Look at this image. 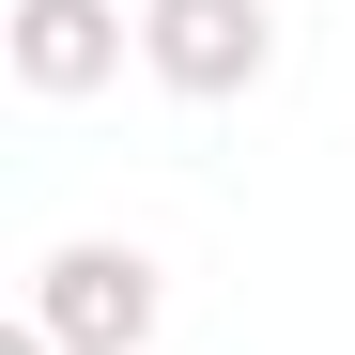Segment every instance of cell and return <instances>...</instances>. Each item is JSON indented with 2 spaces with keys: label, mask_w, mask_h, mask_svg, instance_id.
Segmentation results:
<instances>
[{
  "label": "cell",
  "mask_w": 355,
  "mask_h": 355,
  "mask_svg": "<svg viewBox=\"0 0 355 355\" xmlns=\"http://www.w3.org/2000/svg\"><path fill=\"white\" fill-rule=\"evenodd\" d=\"M155 309H170L155 248H108V232H78V248H46V263H31V324L62 340V355H139V340H155Z\"/></svg>",
  "instance_id": "6da1fadb"
},
{
  "label": "cell",
  "mask_w": 355,
  "mask_h": 355,
  "mask_svg": "<svg viewBox=\"0 0 355 355\" xmlns=\"http://www.w3.org/2000/svg\"><path fill=\"white\" fill-rule=\"evenodd\" d=\"M139 62L186 93V108H232V93H263L278 16H263V0H139Z\"/></svg>",
  "instance_id": "7a4b0ae2"
},
{
  "label": "cell",
  "mask_w": 355,
  "mask_h": 355,
  "mask_svg": "<svg viewBox=\"0 0 355 355\" xmlns=\"http://www.w3.org/2000/svg\"><path fill=\"white\" fill-rule=\"evenodd\" d=\"M124 16L108 0H16V31H0V62H16V93H46V108H78V93H108L124 78Z\"/></svg>",
  "instance_id": "3957f363"
},
{
  "label": "cell",
  "mask_w": 355,
  "mask_h": 355,
  "mask_svg": "<svg viewBox=\"0 0 355 355\" xmlns=\"http://www.w3.org/2000/svg\"><path fill=\"white\" fill-rule=\"evenodd\" d=\"M0 355H62V340H46V324H31V309H16V324H0Z\"/></svg>",
  "instance_id": "277c9868"
}]
</instances>
